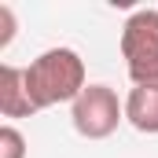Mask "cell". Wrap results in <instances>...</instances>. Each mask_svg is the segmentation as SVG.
I'll return each instance as SVG.
<instances>
[{"label": "cell", "mask_w": 158, "mask_h": 158, "mask_svg": "<svg viewBox=\"0 0 158 158\" xmlns=\"http://www.w3.org/2000/svg\"><path fill=\"white\" fill-rule=\"evenodd\" d=\"M26 88H30L37 110L59 107V103L74 107V99L88 88L85 59L74 48H48L26 66Z\"/></svg>", "instance_id": "6da1fadb"}, {"label": "cell", "mask_w": 158, "mask_h": 158, "mask_svg": "<svg viewBox=\"0 0 158 158\" xmlns=\"http://www.w3.org/2000/svg\"><path fill=\"white\" fill-rule=\"evenodd\" d=\"M121 55L132 88H158V7H140L125 19Z\"/></svg>", "instance_id": "7a4b0ae2"}, {"label": "cell", "mask_w": 158, "mask_h": 158, "mask_svg": "<svg viewBox=\"0 0 158 158\" xmlns=\"http://www.w3.org/2000/svg\"><path fill=\"white\" fill-rule=\"evenodd\" d=\"M70 121L85 140H107L125 121V103L110 85H88L70 107Z\"/></svg>", "instance_id": "3957f363"}, {"label": "cell", "mask_w": 158, "mask_h": 158, "mask_svg": "<svg viewBox=\"0 0 158 158\" xmlns=\"http://www.w3.org/2000/svg\"><path fill=\"white\" fill-rule=\"evenodd\" d=\"M0 114L4 118H30L37 114V103L26 88V66H0Z\"/></svg>", "instance_id": "277c9868"}, {"label": "cell", "mask_w": 158, "mask_h": 158, "mask_svg": "<svg viewBox=\"0 0 158 158\" xmlns=\"http://www.w3.org/2000/svg\"><path fill=\"white\" fill-rule=\"evenodd\" d=\"M125 121L136 132L158 136V88H132L125 96Z\"/></svg>", "instance_id": "5b68a950"}, {"label": "cell", "mask_w": 158, "mask_h": 158, "mask_svg": "<svg viewBox=\"0 0 158 158\" xmlns=\"http://www.w3.org/2000/svg\"><path fill=\"white\" fill-rule=\"evenodd\" d=\"M0 158H26V136L15 125L0 129Z\"/></svg>", "instance_id": "8992f818"}, {"label": "cell", "mask_w": 158, "mask_h": 158, "mask_svg": "<svg viewBox=\"0 0 158 158\" xmlns=\"http://www.w3.org/2000/svg\"><path fill=\"white\" fill-rule=\"evenodd\" d=\"M15 37V11L7 4H0V48H7Z\"/></svg>", "instance_id": "52a82bcc"}]
</instances>
